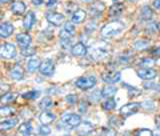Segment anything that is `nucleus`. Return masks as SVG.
I'll use <instances>...</instances> for the list:
<instances>
[{
    "label": "nucleus",
    "instance_id": "obj_1",
    "mask_svg": "<svg viewBox=\"0 0 160 136\" xmlns=\"http://www.w3.org/2000/svg\"><path fill=\"white\" fill-rule=\"evenodd\" d=\"M123 29H124V24L123 23H120V22H111V23L106 24V26L102 28L100 33H102L103 38L108 39V38H112V36H115V35L120 33Z\"/></svg>",
    "mask_w": 160,
    "mask_h": 136
},
{
    "label": "nucleus",
    "instance_id": "obj_2",
    "mask_svg": "<svg viewBox=\"0 0 160 136\" xmlns=\"http://www.w3.org/2000/svg\"><path fill=\"white\" fill-rule=\"evenodd\" d=\"M82 123V118L78 113H64L62 118V124L66 128H76Z\"/></svg>",
    "mask_w": 160,
    "mask_h": 136
},
{
    "label": "nucleus",
    "instance_id": "obj_3",
    "mask_svg": "<svg viewBox=\"0 0 160 136\" xmlns=\"http://www.w3.org/2000/svg\"><path fill=\"white\" fill-rule=\"evenodd\" d=\"M75 85H76V88L82 89V91L91 89L96 85V78L95 76H82V78L75 80Z\"/></svg>",
    "mask_w": 160,
    "mask_h": 136
},
{
    "label": "nucleus",
    "instance_id": "obj_4",
    "mask_svg": "<svg viewBox=\"0 0 160 136\" xmlns=\"http://www.w3.org/2000/svg\"><path fill=\"white\" fill-rule=\"evenodd\" d=\"M16 47L11 43H6L0 47V56L6 60H9V59H13L16 56Z\"/></svg>",
    "mask_w": 160,
    "mask_h": 136
},
{
    "label": "nucleus",
    "instance_id": "obj_5",
    "mask_svg": "<svg viewBox=\"0 0 160 136\" xmlns=\"http://www.w3.org/2000/svg\"><path fill=\"white\" fill-rule=\"evenodd\" d=\"M39 71L43 76H52V75L55 73L53 60L47 59V60H44V62H42V64H40V67H39Z\"/></svg>",
    "mask_w": 160,
    "mask_h": 136
},
{
    "label": "nucleus",
    "instance_id": "obj_6",
    "mask_svg": "<svg viewBox=\"0 0 160 136\" xmlns=\"http://www.w3.org/2000/svg\"><path fill=\"white\" fill-rule=\"evenodd\" d=\"M46 19L49 24H52L55 27H59L64 23V15L59 13V12H47L46 13Z\"/></svg>",
    "mask_w": 160,
    "mask_h": 136
},
{
    "label": "nucleus",
    "instance_id": "obj_7",
    "mask_svg": "<svg viewBox=\"0 0 160 136\" xmlns=\"http://www.w3.org/2000/svg\"><path fill=\"white\" fill-rule=\"evenodd\" d=\"M140 105H142V104H139V103H128V104L123 105V107L120 108V115H122L123 118L131 116V115L138 112V109L140 108Z\"/></svg>",
    "mask_w": 160,
    "mask_h": 136
},
{
    "label": "nucleus",
    "instance_id": "obj_8",
    "mask_svg": "<svg viewBox=\"0 0 160 136\" xmlns=\"http://www.w3.org/2000/svg\"><path fill=\"white\" fill-rule=\"evenodd\" d=\"M104 9H106V6H104V3L102 2H95L92 3V6L91 8H89V15H91L92 18H99V16H102V13L104 12Z\"/></svg>",
    "mask_w": 160,
    "mask_h": 136
},
{
    "label": "nucleus",
    "instance_id": "obj_9",
    "mask_svg": "<svg viewBox=\"0 0 160 136\" xmlns=\"http://www.w3.org/2000/svg\"><path fill=\"white\" fill-rule=\"evenodd\" d=\"M102 79L103 82H106L108 84H113V83H118L120 79H122V73L119 71H113V72H107V73H103L102 75Z\"/></svg>",
    "mask_w": 160,
    "mask_h": 136
},
{
    "label": "nucleus",
    "instance_id": "obj_10",
    "mask_svg": "<svg viewBox=\"0 0 160 136\" xmlns=\"http://www.w3.org/2000/svg\"><path fill=\"white\" fill-rule=\"evenodd\" d=\"M136 73H138V76L143 80H152L156 78V71H153L152 68H146V67L140 68V69H138Z\"/></svg>",
    "mask_w": 160,
    "mask_h": 136
},
{
    "label": "nucleus",
    "instance_id": "obj_11",
    "mask_svg": "<svg viewBox=\"0 0 160 136\" xmlns=\"http://www.w3.org/2000/svg\"><path fill=\"white\" fill-rule=\"evenodd\" d=\"M13 31H15V28L12 26V23L6 22V23L0 24V38L7 39V38H9L13 33Z\"/></svg>",
    "mask_w": 160,
    "mask_h": 136
},
{
    "label": "nucleus",
    "instance_id": "obj_12",
    "mask_svg": "<svg viewBox=\"0 0 160 136\" xmlns=\"http://www.w3.org/2000/svg\"><path fill=\"white\" fill-rule=\"evenodd\" d=\"M71 53L75 58H84L87 55V47L83 43H76L71 48Z\"/></svg>",
    "mask_w": 160,
    "mask_h": 136
},
{
    "label": "nucleus",
    "instance_id": "obj_13",
    "mask_svg": "<svg viewBox=\"0 0 160 136\" xmlns=\"http://www.w3.org/2000/svg\"><path fill=\"white\" fill-rule=\"evenodd\" d=\"M31 36L28 33H18L16 35V43L20 48H27L31 45Z\"/></svg>",
    "mask_w": 160,
    "mask_h": 136
},
{
    "label": "nucleus",
    "instance_id": "obj_14",
    "mask_svg": "<svg viewBox=\"0 0 160 136\" xmlns=\"http://www.w3.org/2000/svg\"><path fill=\"white\" fill-rule=\"evenodd\" d=\"M9 76H11V79L16 80V82H19V80H22L24 78V69L22 65H13V67L11 68V71H9Z\"/></svg>",
    "mask_w": 160,
    "mask_h": 136
},
{
    "label": "nucleus",
    "instance_id": "obj_15",
    "mask_svg": "<svg viewBox=\"0 0 160 136\" xmlns=\"http://www.w3.org/2000/svg\"><path fill=\"white\" fill-rule=\"evenodd\" d=\"M39 120H40V123L42 124H51V123H53L55 120H56V116H55V113L49 112L48 109H46V111H43V112L39 115Z\"/></svg>",
    "mask_w": 160,
    "mask_h": 136
},
{
    "label": "nucleus",
    "instance_id": "obj_16",
    "mask_svg": "<svg viewBox=\"0 0 160 136\" xmlns=\"http://www.w3.org/2000/svg\"><path fill=\"white\" fill-rule=\"evenodd\" d=\"M19 123L18 118H11V119H6L4 122H0V131H9L15 128Z\"/></svg>",
    "mask_w": 160,
    "mask_h": 136
},
{
    "label": "nucleus",
    "instance_id": "obj_17",
    "mask_svg": "<svg viewBox=\"0 0 160 136\" xmlns=\"http://www.w3.org/2000/svg\"><path fill=\"white\" fill-rule=\"evenodd\" d=\"M35 23H36V16H35V13L32 11L27 12L26 18H24V20H23V27L28 31V29H31L35 26Z\"/></svg>",
    "mask_w": 160,
    "mask_h": 136
},
{
    "label": "nucleus",
    "instance_id": "obj_18",
    "mask_svg": "<svg viewBox=\"0 0 160 136\" xmlns=\"http://www.w3.org/2000/svg\"><path fill=\"white\" fill-rule=\"evenodd\" d=\"M27 11V7L23 2H13L11 4V12L13 15H23Z\"/></svg>",
    "mask_w": 160,
    "mask_h": 136
},
{
    "label": "nucleus",
    "instance_id": "obj_19",
    "mask_svg": "<svg viewBox=\"0 0 160 136\" xmlns=\"http://www.w3.org/2000/svg\"><path fill=\"white\" fill-rule=\"evenodd\" d=\"M86 16H87V12L84 11L83 8H78L72 15V22L75 24H80L86 20Z\"/></svg>",
    "mask_w": 160,
    "mask_h": 136
},
{
    "label": "nucleus",
    "instance_id": "obj_20",
    "mask_svg": "<svg viewBox=\"0 0 160 136\" xmlns=\"http://www.w3.org/2000/svg\"><path fill=\"white\" fill-rule=\"evenodd\" d=\"M123 9H124L123 3H113V6L109 8V16L111 18L120 16V15L123 13Z\"/></svg>",
    "mask_w": 160,
    "mask_h": 136
},
{
    "label": "nucleus",
    "instance_id": "obj_21",
    "mask_svg": "<svg viewBox=\"0 0 160 136\" xmlns=\"http://www.w3.org/2000/svg\"><path fill=\"white\" fill-rule=\"evenodd\" d=\"M76 129H78V132H79V133H82V135L91 133V132H92V129H93V125H92L91 123H88V122H86V123H80L78 127H76Z\"/></svg>",
    "mask_w": 160,
    "mask_h": 136
},
{
    "label": "nucleus",
    "instance_id": "obj_22",
    "mask_svg": "<svg viewBox=\"0 0 160 136\" xmlns=\"http://www.w3.org/2000/svg\"><path fill=\"white\" fill-rule=\"evenodd\" d=\"M116 87L115 85H106L103 89H102V96L103 98H106V99H108V98H112L115 93H116Z\"/></svg>",
    "mask_w": 160,
    "mask_h": 136
},
{
    "label": "nucleus",
    "instance_id": "obj_23",
    "mask_svg": "<svg viewBox=\"0 0 160 136\" xmlns=\"http://www.w3.org/2000/svg\"><path fill=\"white\" fill-rule=\"evenodd\" d=\"M18 132L20 135H31L32 133V124L31 123H22L19 125V129H18Z\"/></svg>",
    "mask_w": 160,
    "mask_h": 136
},
{
    "label": "nucleus",
    "instance_id": "obj_24",
    "mask_svg": "<svg viewBox=\"0 0 160 136\" xmlns=\"http://www.w3.org/2000/svg\"><path fill=\"white\" fill-rule=\"evenodd\" d=\"M40 64H42L40 59L33 58V59H31V60H29V62L27 63V69H28L29 72H35V71H38V68L40 67Z\"/></svg>",
    "mask_w": 160,
    "mask_h": 136
},
{
    "label": "nucleus",
    "instance_id": "obj_25",
    "mask_svg": "<svg viewBox=\"0 0 160 136\" xmlns=\"http://www.w3.org/2000/svg\"><path fill=\"white\" fill-rule=\"evenodd\" d=\"M152 16H153V11L148 6L142 8V11H140V19L142 20H151Z\"/></svg>",
    "mask_w": 160,
    "mask_h": 136
},
{
    "label": "nucleus",
    "instance_id": "obj_26",
    "mask_svg": "<svg viewBox=\"0 0 160 136\" xmlns=\"http://www.w3.org/2000/svg\"><path fill=\"white\" fill-rule=\"evenodd\" d=\"M13 113H15V109L12 107H7V105L0 107V118H9Z\"/></svg>",
    "mask_w": 160,
    "mask_h": 136
},
{
    "label": "nucleus",
    "instance_id": "obj_27",
    "mask_svg": "<svg viewBox=\"0 0 160 136\" xmlns=\"http://www.w3.org/2000/svg\"><path fill=\"white\" fill-rule=\"evenodd\" d=\"M0 100H2L3 104L12 103V102H15V100H16V93H13V92H6L2 98H0Z\"/></svg>",
    "mask_w": 160,
    "mask_h": 136
},
{
    "label": "nucleus",
    "instance_id": "obj_28",
    "mask_svg": "<svg viewBox=\"0 0 160 136\" xmlns=\"http://www.w3.org/2000/svg\"><path fill=\"white\" fill-rule=\"evenodd\" d=\"M102 107L106 109V111H112L115 107H116V102H115L112 98H108V99H106L102 103Z\"/></svg>",
    "mask_w": 160,
    "mask_h": 136
},
{
    "label": "nucleus",
    "instance_id": "obj_29",
    "mask_svg": "<svg viewBox=\"0 0 160 136\" xmlns=\"http://www.w3.org/2000/svg\"><path fill=\"white\" fill-rule=\"evenodd\" d=\"M51 105H52V99L49 98V96H47V98L42 99V102L39 103V108L46 111V109H48V108H51Z\"/></svg>",
    "mask_w": 160,
    "mask_h": 136
},
{
    "label": "nucleus",
    "instance_id": "obj_30",
    "mask_svg": "<svg viewBox=\"0 0 160 136\" xmlns=\"http://www.w3.org/2000/svg\"><path fill=\"white\" fill-rule=\"evenodd\" d=\"M107 55H108V52H107V51H104V49H100V48H98V49H95V51H93L92 56H93V59L100 60V59L106 58Z\"/></svg>",
    "mask_w": 160,
    "mask_h": 136
},
{
    "label": "nucleus",
    "instance_id": "obj_31",
    "mask_svg": "<svg viewBox=\"0 0 160 136\" xmlns=\"http://www.w3.org/2000/svg\"><path fill=\"white\" fill-rule=\"evenodd\" d=\"M124 87H126L127 89H128V96H139L140 95V89H138V88H132L129 84H127V83H124Z\"/></svg>",
    "mask_w": 160,
    "mask_h": 136
},
{
    "label": "nucleus",
    "instance_id": "obj_32",
    "mask_svg": "<svg viewBox=\"0 0 160 136\" xmlns=\"http://www.w3.org/2000/svg\"><path fill=\"white\" fill-rule=\"evenodd\" d=\"M133 47H135V49H139V51H142V49L148 47V42H147V40H138V42H135Z\"/></svg>",
    "mask_w": 160,
    "mask_h": 136
},
{
    "label": "nucleus",
    "instance_id": "obj_33",
    "mask_svg": "<svg viewBox=\"0 0 160 136\" xmlns=\"http://www.w3.org/2000/svg\"><path fill=\"white\" fill-rule=\"evenodd\" d=\"M38 96H39V91H28V92H24L23 93V98L27 99V100L36 99Z\"/></svg>",
    "mask_w": 160,
    "mask_h": 136
},
{
    "label": "nucleus",
    "instance_id": "obj_34",
    "mask_svg": "<svg viewBox=\"0 0 160 136\" xmlns=\"http://www.w3.org/2000/svg\"><path fill=\"white\" fill-rule=\"evenodd\" d=\"M64 29H66L67 32H69V35H71V36H73L75 35V23L72 22V23H69V22H67L66 24H64Z\"/></svg>",
    "mask_w": 160,
    "mask_h": 136
},
{
    "label": "nucleus",
    "instance_id": "obj_35",
    "mask_svg": "<svg viewBox=\"0 0 160 136\" xmlns=\"http://www.w3.org/2000/svg\"><path fill=\"white\" fill-rule=\"evenodd\" d=\"M155 64V60L153 59H142L140 60V65H143V67H146V68H149V67H152V65Z\"/></svg>",
    "mask_w": 160,
    "mask_h": 136
},
{
    "label": "nucleus",
    "instance_id": "obj_36",
    "mask_svg": "<svg viewBox=\"0 0 160 136\" xmlns=\"http://www.w3.org/2000/svg\"><path fill=\"white\" fill-rule=\"evenodd\" d=\"M35 52H36V49H35V48H31V47L22 48V55H23V56H32Z\"/></svg>",
    "mask_w": 160,
    "mask_h": 136
},
{
    "label": "nucleus",
    "instance_id": "obj_37",
    "mask_svg": "<svg viewBox=\"0 0 160 136\" xmlns=\"http://www.w3.org/2000/svg\"><path fill=\"white\" fill-rule=\"evenodd\" d=\"M39 133H40V135H49V133H51V128H49V124H43L42 127L39 128Z\"/></svg>",
    "mask_w": 160,
    "mask_h": 136
},
{
    "label": "nucleus",
    "instance_id": "obj_38",
    "mask_svg": "<svg viewBox=\"0 0 160 136\" xmlns=\"http://www.w3.org/2000/svg\"><path fill=\"white\" fill-rule=\"evenodd\" d=\"M135 135H146V136H152L153 132L151 129H138V131H135Z\"/></svg>",
    "mask_w": 160,
    "mask_h": 136
},
{
    "label": "nucleus",
    "instance_id": "obj_39",
    "mask_svg": "<svg viewBox=\"0 0 160 136\" xmlns=\"http://www.w3.org/2000/svg\"><path fill=\"white\" fill-rule=\"evenodd\" d=\"M96 27H98L96 22H92V23H89L88 26L86 27V33H91V32H93L95 29H96Z\"/></svg>",
    "mask_w": 160,
    "mask_h": 136
},
{
    "label": "nucleus",
    "instance_id": "obj_40",
    "mask_svg": "<svg viewBox=\"0 0 160 136\" xmlns=\"http://www.w3.org/2000/svg\"><path fill=\"white\" fill-rule=\"evenodd\" d=\"M142 105H143V108H146L147 111H152V109H155V103L153 102H144V103H142Z\"/></svg>",
    "mask_w": 160,
    "mask_h": 136
},
{
    "label": "nucleus",
    "instance_id": "obj_41",
    "mask_svg": "<svg viewBox=\"0 0 160 136\" xmlns=\"http://www.w3.org/2000/svg\"><path fill=\"white\" fill-rule=\"evenodd\" d=\"M63 49H69L71 47V39H62V43H60Z\"/></svg>",
    "mask_w": 160,
    "mask_h": 136
},
{
    "label": "nucleus",
    "instance_id": "obj_42",
    "mask_svg": "<svg viewBox=\"0 0 160 136\" xmlns=\"http://www.w3.org/2000/svg\"><path fill=\"white\" fill-rule=\"evenodd\" d=\"M66 100H67V103H69V104H76L78 103V98H76V95H73V93L68 95V96L66 98Z\"/></svg>",
    "mask_w": 160,
    "mask_h": 136
},
{
    "label": "nucleus",
    "instance_id": "obj_43",
    "mask_svg": "<svg viewBox=\"0 0 160 136\" xmlns=\"http://www.w3.org/2000/svg\"><path fill=\"white\" fill-rule=\"evenodd\" d=\"M87 109H88V104L86 102H80V104H79V112L84 113V112H87Z\"/></svg>",
    "mask_w": 160,
    "mask_h": 136
},
{
    "label": "nucleus",
    "instance_id": "obj_44",
    "mask_svg": "<svg viewBox=\"0 0 160 136\" xmlns=\"http://www.w3.org/2000/svg\"><path fill=\"white\" fill-rule=\"evenodd\" d=\"M59 36H60V39H71V38H72L71 35H69V32H67L64 28L62 29V32H60Z\"/></svg>",
    "mask_w": 160,
    "mask_h": 136
},
{
    "label": "nucleus",
    "instance_id": "obj_45",
    "mask_svg": "<svg viewBox=\"0 0 160 136\" xmlns=\"http://www.w3.org/2000/svg\"><path fill=\"white\" fill-rule=\"evenodd\" d=\"M98 133H100V135H115L116 132L112 131V129H100Z\"/></svg>",
    "mask_w": 160,
    "mask_h": 136
},
{
    "label": "nucleus",
    "instance_id": "obj_46",
    "mask_svg": "<svg viewBox=\"0 0 160 136\" xmlns=\"http://www.w3.org/2000/svg\"><path fill=\"white\" fill-rule=\"evenodd\" d=\"M155 31H158V24L151 23V24H149V27H148V32L149 33H153Z\"/></svg>",
    "mask_w": 160,
    "mask_h": 136
},
{
    "label": "nucleus",
    "instance_id": "obj_47",
    "mask_svg": "<svg viewBox=\"0 0 160 136\" xmlns=\"http://www.w3.org/2000/svg\"><path fill=\"white\" fill-rule=\"evenodd\" d=\"M152 55L155 58H160V47H156L152 49Z\"/></svg>",
    "mask_w": 160,
    "mask_h": 136
},
{
    "label": "nucleus",
    "instance_id": "obj_48",
    "mask_svg": "<svg viewBox=\"0 0 160 136\" xmlns=\"http://www.w3.org/2000/svg\"><path fill=\"white\" fill-rule=\"evenodd\" d=\"M31 2H32V4H33V6H42L44 0H31Z\"/></svg>",
    "mask_w": 160,
    "mask_h": 136
},
{
    "label": "nucleus",
    "instance_id": "obj_49",
    "mask_svg": "<svg viewBox=\"0 0 160 136\" xmlns=\"http://www.w3.org/2000/svg\"><path fill=\"white\" fill-rule=\"evenodd\" d=\"M153 7L160 9V0H153Z\"/></svg>",
    "mask_w": 160,
    "mask_h": 136
},
{
    "label": "nucleus",
    "instance_id": "obj_50",
    "mask_svg": "<svg viewBox=\"0 0 160 136\" xmlns=\"http://www.w3.org/2000/svg\"><path fill=\"white\" fill-rule=\"evenodd\" d=\"M144 87H146V88H156V85L152 84V83H147L146 85H144Z\"/></svg>",
    "mask_w": 160,
    "mask_h": 136
},
{
    "label": "nucleus",
    "instance_id": "obj_51",
    "mask_svg": "<svg viewBox=\"0 0 160 136\" xmlns=\"http://www.w3.org/2000/svg\"><path fill=\"white\" fill-rule=\"evenodd\" d=\"M56 2H58V0H48L47 4H48V6H53V4L56 3Z\"/></svg>",
    "mask_w": 160,
    "mask_h": 136
},
{
    "label": "nucleus",
    "instance_id": "obj_52",
    "mask_svg": "<svg viewBox=\"0 0 160 136\" xmlns=\"http://www.w3.org/2000/svg\"><path fill=\"white\" fill-rule=\"evenodd\" d=\"M84 3H89V4H92V3H95V2H98V0H83Z\"/></svg>",
    "mask_w": 160,
    "mask_h": 136
},
{
    "label": "nucleus",
    "instance_id": "obj_53",
    "mask_svg": "<svg viewBox=\"0 0 160 136\" xmlns=\"http://www.w3.org/2000/svg\"><path fill=\"white\" fill-rule=\"evenodd\" d=\"M156 123H158V124H159V125H160V115H159V116H158V118H156Z\"/></svg>",
    "mask_w": 160,
    "mask_h": 136
},
{
    "label": "nucleus",
    "instance_id": "obj_54",
    "mask_svg": "<svg viewBox=\"0 0 160 136\" xmlns=\"http://www.w3.org/2000/svg\"><path fill=\"white\" fill-rule=\"evenodd\" d=\"M124 0H113V3H123Z\"/></svg>",
    "mask_w": 160,
    "mask_h": 136
},
{
    "label": "nucleus",
    "instance_id": "obj_55",
    "mask_svg": "<svg viewBox=\"0 0 160 136\" xmlns=\"http://www.w3.org/2000/svg\"><path fill=\"white\" fill-rule=\"evenodd\" d=\"M8 2H11V0H0V3H8Z\"/></svg>",
    "mask_w": 160,
    "mask_h": 136
},
{
    "label": "nucleus",
    "instance_id": "obj_56",
    "mask_svg": "<svg viewBox=\"0 0 160 136\" xmlns=\"http://www.w3.org/2000/svg\"><path fill=\"white\" fill-rule=\"evenodd\" d=\"M158 31H159V32H160V22H159V23H158Z\"/></svg>",
    "mask_w": 160,
    "mask_h": 136
},
{
    "label": "nucleus",
    "instance_id": "obj_57",
    "mask_svg": "<svg viewBox=\"0 0 160 136\" xmlns=\"http://www.w3.org/2000/svg\"><path fill=\"white\" fill-rule=\"evenodd\" d=\"M156 133H159V135H160V125H159V128H158V132H156Z\"/></svg>",
    "mask_w": 160,
    "mask_h": 136
},
{
    "label": "nucleus",
    "instance_id": "obj_58",
    "mask_svg": "<svg viewBox=\"0 0 160 136\" xmlns=\"http://www.w3.org/2000/svg\"><path fill=\"white\" fill-rule=\"evenodd\" d=\"M2 15H3V12H2V9H0V18H2Z\"/></svg>",
    "mask_w": 160,
    "mask_h": 136
},
{
    "label": "nucleus",
    "instance_id": "obj_59",
    "mask_svg": "<svg viewBox=\"0 0 160 136\" xmlns=\"http://www.w3.org/2000/svg\"><path fill=\"white\" fill-rule=\"evenodd\" d=\"M0 132H2V131H0Z\"/></svg>",
    "mask_w": 160,
    "mask_h": 136
}]
</instances>
